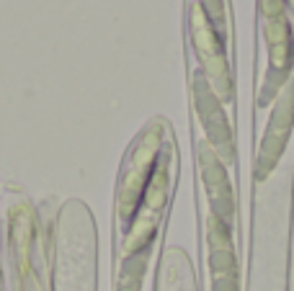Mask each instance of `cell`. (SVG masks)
I'll use <instances>...</instances> for the list:
<instances>
[{
    "label": "cell",
    "instance_id": "2",
    "mask_svg": "<svg viewBox=\"0 0 294 291\" xmlns=\"http://www.w3.org/2000/svg\"><path fill=\"white\" fill-rule=\"evenodd\" d=\"M186 62L207 80L224 111L235 103V29L230 0H184ZM230 114V111H227Z\"/></svg>",
    "mask_w": 294,
    "mask_h": 291
},
{
    "label": "cell",
    "instance_id": "1",
    "mask_svg": "<svg viewBox=\"0 0 294 291\" xmlns=\"http://www.w3.org/2000/svg\"><path fill=\"white\" fill-rule=\"evenodd\" d=\"M175 181V147L170 126L155 119L134 139L116 188L119 227V291H140L150 248L168 209Z\"/></svg>",
    "mask_w": 294,
    "mask_h": 291
},
{
    "label": "cell",
    "instance_id": "4",
    "mask_svg": "<svg viewBox=\"0 0 294 291\" xmlns=\"http://www.w3.org/2000/svg\"><path fill=\"white\" fill-rule=\"evenodd\" d=\"M286 6V13H289V21H291V29H294V0H284Z\"/></svg>",
    "mask_w": 294,
    "mask_h": 291
},
{
    "label": "cell",
    "instance_id": "3",
    "mask_svg": "<svg viewBox=\"0 0 294 291\" xmlns=\"http://www.w3.org/2000/svg\"><path fill=\"white\" fill-rule=\"evenodd\" d=\"M258 103L263 106L284 91L294 62V29L284 0H258Z\"/></svg>",
    "mask_w": 294,
    "mask_h": 291
}]
</instances>
